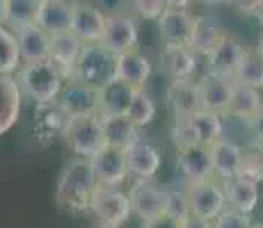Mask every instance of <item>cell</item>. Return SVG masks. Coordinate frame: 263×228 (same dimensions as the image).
Wrapping results in <instances>:
<instances>
[{
	"label": "cell",
	"mask_w": 263,
	"mask_h": 228,
	"mask_svg": "<svg viewBox=\"0 0 263 228\" xmlns=\"http://www.w3.org/2000/svg\"><path fill=\"white\" fill-rule=\"evenodd\" d=\"M99 190V180L94 176L89 158L76 155L60 171L55 185V203L64 212H89L92 199Z\"/></svg>",
	"instance_id": "1"
},
{
	"label": "cell",
	"mask_w": 263,
	"mask_h": 228,
	"mask_svg": "<svg viewBox=\"0 0 263 228\" xmlns=\"http://www.w3.org/2000/svg\"><path fill=\"white\" fill-rule=\"evenodd\" d=\"M18 87L23 91V98L34 100L37 105H50L55 103L58 94L62 91L64 73L55 67L50 59L46 62H32V64H21V69L16 71Z\"/></svg>",
	"instance_id": "2"
},
{
	"label": "cell",
	"mask_w": 263,
	"mask_h": 228,
	"mask_svg": "<svg viewBox=\"0 0 263 228\" xmlns=\"http://www.w3.org/2000/svg\"><path fill=\"white\" fill-rule=\"evenodd\" d=\"M60 135H62L64 144L71 149V153L80 155V158H92L105 146L101 114L67 116V119H62Z\"/></svg>",
	"instance_id": "3"
},
{
	"label": "cell",
	"mask_w": 263,
	"mask_h": 228,
	"mask_svg": "<svg viewBox=\"0 0 263 228\" xmlns=\"http://www.w3.org/2000/svg\"><path fill=\"white\" fill-rule=\"evenodd\" d=\"M176 146L185 144H206L213 146L217 139L224 137V121L222 114L209 112V110H197L195 114L185 116V119H176L174 128H172Z\"/></svg>",
	"instance_id": "4"
},
{
	"label": "cell",
	"mask_w": 263,
	"mask_h": 228,
	"mask_svg": "<svg viewBox=\"0 0 263 228\" xmlns=\"http://www.w3.org/2000/svg\"><path fill=\"white\" fill-rule=\"evenodd\" d=\"M115 73H117V55L99 42V44H85L71 78L99 89L105 82H110L115 78Z\"/></svg>",
	"instance_id": "5"
},
{
	"label": "cell",
	"mask_w": 263,
	"mask_h": 228,
	"mask_svg": "<svg viewBox=\"0 0 263 228\" xmlns=\"http://www.w3.org/2000/svg\"><path fill=\"white\" fill-rule=\"evenodd\" d=\"M53 105L55 112L62 119L83 116V114H99V89L92 87V85L80 82V80L69 78Z\"/></svg>",
	"instance_id": "6"
},
{
	"label": "cell",
	"mask_w": 263,
	"mask_h": 228,
	"mask_svg": "<svg viewBox=\"0 0 263 228\" xmlns=\"http://www.w3.org/2000/svg\"><path fill=\"white\" fill-rule=\"evenodd\" d=\"M190 203V215L201 217V219L213 221L220 217L222 210H227V194H224V182H217L213 178H206L199 182H190L185 187Z\"/></svg>",
	"instance_id": "7"
},
{
	"label": "cell",
	"mask_w": 263,
	"mask_h": 228,
	"mask_svg": "<svg viewBox=\"0 0 263 228\" xmlns=\"http://www.w3.org/2000/svg\"><path fill=\"white\" fill-rule=\"evenodd\" d=\"M89 212L99 221H103V224L121 226L133 215V205H130V196L126 192H121L119 187L99 185V190H96V194L92 199Z\"/></svg>",
	"instance_id": "8"
},
{
	"label": "cell",
	"mask_w": 263,
	"mask_h": 228,
	"mask_svg": "<svg viewBox=\"0 0 263 228\" xmlns=\"http://www.w3.org/2000/svg\"><path fill=\"white\" fill-rule=\"evenodd\" d=\"M128 196L133 212L138 217H142L144 221H151L167 212L170 190L156 185L154 180H135L128 190Z\"/></svg>",
	"instance_id": "9"
},
{
	"label": "cell",
	"mask_w": 263,
	"mask_h": 228,
	"mask_svg": "<svg viewBox=\"0 0 263 228\" xmlns=\"http://www.w3.org/2000/svg\"><path fill=\"white\" fill-rule=\"evenodd\" d=\"M199 98H201V110L209 112H217L222 116L229 114L231 100L236 94V80L229 75H220V73H206L199 80Z\"/></svg>",
	"instance_id": "10"
},
{
	"label": "cell",
	"mask_w": 263,
	"mask_h": 228,
	"mask_svg": "<svg viewBox=\"0 0 263 228\" xmlns=\"http://www.w3.org/2000/svg\"><path fill=\"white\" fill-rule=\"evenodd\" d=\"M176 164L183 174L185 182H199L206 178H213V158H211V146L206 144H185L179 146L176 153Z\"/></svg>",
	"instance_id": "11"
},
{
	"label": "cell",
	"mask_w": 263,
	"mask_h": 228,
	"mask_svg": "<svg viewBox=\"0 0 263 228\" xmlns=\"http://www.w3.org/2000/svg\"><path fill=\"white\" fill-rule=\"evenodd\" d=\"M92 169L94 176L99 180V185H112L119 187L121 182L128 178V162H126V151L115 149V146L105 144L99 153H94L92 158Z\"/></svg>",
	"instance_id": "12"
},
{
	"label": "cell",
	"mask_w": 263,
	"mask_h": 228,
	"mask_svg": "<svg viewBox=\"0 0 263 228\" xmlns=\"http://www.w3.org/2000/svg\"><path fill=\"white\" fill-rule=\"evenodd\" d=\"M197 16L188 9H165L158 18V32L165 46H192Z\"/></svg>",
	"instance_id": "13"
},
{
	"label": "cell",
	"mask_w": 263,
	"mask_h": 228,
	"mask_svg": "<svg viewBox=\"0 0 263 228\" xmlns=\"http://www.w3.org/2000/svg\"><path fill=\"white\" fill-rule=\"evenodd\" d=\"M140 32H138V23H135L133 16L128 14H110L108 21H105V32L101 44L108 50H112L115 55L128 53L138 46Z\"/></svg>",
	"instance_id": "14"
},
{
	"label": "cell",
	"mask_w": 263,
	"mask_h": 228,
	"mask_svg": "<svg viewBox=\"0 0 263 228\" xmlns=\"http://www.w3.org/2000/svg\"><path fill=\"white\" fill-rule=\"evenodd\" d=\"M105 16L96 5L92 3H73V21H71V32L80 39L83 44H99L105 32Z\"/></svg>",
	"instance_id": "15"
},
{
	"label": "cell",
	"mask_w": 263,
	"mask_h": 228,
	"mask_svg": "<svg viewBox=\"0 0 263 228\" xmlns=\"http://www.w3.org/2000/svg\"><path fill=\"white\" fill-rule=\"evenodd\" d=\"M23 91L18 87L16 75L0 73V135L9 133L21 119Z\"/></svg>",
	"instance_id": "16"
},
{
	"label": "cell",
	"mask_w": 263,
	"mask_h": 228,
	"mask_svg": "<svg viewBox=\"0 0 263 228\" xmlns=\"http://www.w3.org/2000/svg\"><path fill=\"white\" fill-rule=\"evenodd\" d=\"M83 48H85V44L76 37L71 30L69 32H60V34H50V62L62 71L67 80L73 75Z\"/></svg>",
	"instance_id": "17"
},
{
	"label": "cell",
	"mask_w": 263,
	"mask_h": 228,
	"mask_svg": "<svg viewBox=\"0 0 263 228\" xmlns=\"http://www.w3.org/2000/svg\"><path fill=\"white\" fill-rule=\"evenodd\" d=\"M126 162L135 180H154L160 169V151L151 141L140 139L126 151Z\"/></svg>",
	"instance_id": "18"
},
{
	"label": "cell",
	"mask_w": 263,
	"mask_h": 228,
	"mask_svg": "<svg viewBox=\"0 0 263 228\" xmlns=\"http://www.w3.org/2000/svg\"><path fill=\"white\" fill-rule=\"evenodd\" d=\"M16 42H18V53H21L23 64L50 59V34L42 25L32 23L28 28L16 30Z\"/></svg>",
	"instance_id": "19"
},
{
	"label": "cell",
	"mask_w": 263,
	"mask_h": 228,
	"mask_svg": "<svg viewBox=\"0 0 263 228\" xmlns=\"http://www.w3.org/2000/svg\"><path fill=\"white\" fill-rule=\"evenodd\" d=\"M167 105L174 114V119H185L201 110L199 85L192 78L188 80H172L167 87Z\"/></svg>",
	"instance_id": "20"
},
{
	"label": "cell",
	"mask_w": 263,
	"mask_h": 228,
	"mask_svg": "<svg viewBox=\"0 0 263 228\" xmlns=\"http://www.w3.org/2000/svg\"><path fill=\"white\" fill-rule=\"evenodd\" d=\"M211 158H213V171L217 178L229 180L240 174L242 160H245V151H242L236 141L222 137V139H217L215 144L211 146Z\"/></svg>",
	"instance_id": "21"
},
{
	"label": "cell",
	"mask_w": 263,
	"mask_h": 228,
	"mask_svg": "<svg viewBox=\"0 0 263 228\" xmlns=\"http://www.w3.org/2000/svg\"><path fill=\"white\" fill-rule=\"evenodd\" d=\"M135 94H138L135 87L119 78H112L103 87H99V114H126Z\"/></svg>",
	"instance_id": "22"
},
{
	"label": "cell",
	"mask_w": 263,
	"mask_h": 228,
	"mask_svg": "<svg viewBox=\"0 0 263 228\" xmlns=\"http://www.w3.org/2000/svg\"><path fill=\"white\" fill-rule=\"evenodd\" d=\"M101 123H103L105 144L115 146V149L128 151L135 141L142 139L140 128L126 114H101Z\"/></svg>",
	"instance_id": "23"
},
{
	"label": "cell",
	"mask_w": 263,
	"mask_h": 228,
	"mask_svg": "<svg viewBox=\"0 0 263 228\" xmlns=\"http://www.w3.org/2000/svg\"><path fill=\"white\" fill-rule=\"evenodd\" d=\"M115 78L124 80L126 85H130L135 89H144L146 80L151 78L149 57L144 53H140L138 48L117 55V73H115Z\"/></svg>",
	"instance_id": "24"
},
{
	"label": "cell",
	"mask_w": 263,
	"mask_h": 228,
	"mask_svg": "<svg viewBox=\"0 0 263 228\" xmlns=\"http://www.w3.org/2000/svg\"><path fill=\"white\" fill-rule=\"evenodd\" d=\"M224 182V194H227V205L234 208V210L240 212H252L256 210V203H259V182L245 178V176H234Z\"/></svg>",
	"instance_id": "25"
},
{
	"label": "cell",
	"mask_w": 263,
	"mask_h": 228,
	"mask_svg": "<svg viewBox=\"0 0 263 228\" xmlns=\"http://www.w3.org/2000/svg\"><path fill=\"white\" fill-rule=\"evenodd\" d=\"M245 55H247V50L242 48L234 37L227 34L224 42H222L213 53L206 57V62H209V71L211 73H220V75H229V78H234V73L238 71Z\"/></svg>",
	"instance_id": "26"
},
{
	"label": "cell",
	"mask_w": 263,
	"mask_h": 228,
	"mask_svg": "<svg viewBox=\"0 0 263 228\" xmlns=\"http://www.w3.org/2000/svg\"><path fill=\"white\" fill-rule=\"evenodd\" d=\"M73 21V3L67 0H44L39 7L37 25H42L48 34L69 32Z\"/></svg>",
	"instance_id": "27"
},
{
	"label": "cell",
	"mask_w": 263,
	"mask_h": 228,
	"mask_svg": "<svg viewBox=\"0 0 263 228\" xmlns=\"http://www.w3.org/2000/svg\"><path fill=\"white\" fill-rule=\"evenodd\" d=\"M163 71L170 80H188L197 71V53L188 46H165Z\"/></svg>",
	"instance_id": "28"
},
{
	"label": "cell",
	"mask_w": 263,
	"mask_h": 228,
	"mask_svg": "<svg viewBox=\"0 0 263 228\" xmlns=\"http://www.w3.org/2000/svg\"><path fill=\"white\" fill-rule=\"evenodd\" d=\"M227 32H222V28L217 25V21H213L211 16H199L195 25V37H192V46L197 55L201 57H209L211 53L224 42Z\"/></svg>",
	"instance_id": "29"
},
{
	"label": "cell",
	"mask_w": 263,
	"mask_h": 228,
	"mask_svg": "<svg viewBox=\"0 0 263 228\" xmlns=\"http://www.w3.org/2000/svg\"><path fill=\"white\" fill-rule=\"evenodd\" d=\"M263 110V96L261 89L254 87H245V85H236V94L234 100H231V108L227 116H234V119H240L245 123L247 119H252L254 114H259Z\"/></svg>",
	"instance_id": "30"
},
{
	"label": "cell",
	"mask_w": 263,
	"mask_h": 228,
	"mask_svg": "<svg viewBox=\"0 0 263 228\" xmlns=\"http://www.w3.org/2000/svg\"><path fill=\"white\" fill-rule=\"evenodd\" d=\"M21 53H18L16 32L7 25H0V73L14 75L21 69Z\"/></svg>",
	"instance_id": "31"
},
{
	"label": "cell",
	"mask_w": 263,
	"mask_h": 228,
	"mask_svg": "<svg viewBox=\"0 0 263 228\" xmlns=\"http://www.w3.org/2000/svg\"><path fill=\"white\" fill-rule=\"evenodd\" d=\"M42 0H7V28L14 32L37 23Z\"/></svg>",
	"instance_id": "32"
},
{
	"label": "cell",
	"mask_w": 263,
	"mask_h": 228,
	"mask_svg": "<svg viewBox=\"0 0 263 228\" xmlns=\"http://www.w3.org/2000/svg\"><path fill=\"white\" fill-rule=\"evenodd\" d=\"M234 80H236V85L263 89V57L256 50H247L238 71L234 73Z\"/></svg>",
	"instance_id": "33"
},
{
	"label": "cell",
	"mask_w": 263,
	"mask_h": 228,
	"mask_svg": "<svg viewBox=\"0 0 263 228\" xmlns=\"http://www.w3.org/2000/svg\"><path fill=\"white\" fill-rule=\"evenodd\" d=\"M156 112H158V110H156L154 98H151L144 89H138V94H135V98H133V103H130L126 116H128L138 128H144V126H149L151 121L156 119Z\"/></svg>",
	"instance_id": "34"
},
{
	"label": "cell",
	"mask_w": 263,
	"mask_h": 228,
	"mask_svg": "<svg viewBox=\"0 0 263 228\" xmlns=\"http://www.w3.org/2000/svg\"><path fill=\"white\" fill-rule=\"evenodd\" d=\"M215 228H256V224L252 221V215L240 210H234V208H227V210L220 212V217L213 219Z\"/></svg>",
	"instance_id": "35"
},
{
	"label": "cell",
	"mask_w": 263,
	"mask_h": 228,
	"mask_svg": "<svg viewBox=\"0 0 263 228\" xmlns=\"http://www.w3.org/2000/svg\"><path fill=\"white\" fill-rule=\"evenodd\" d=\"M167 215H172L174 219L183 221L185 217H190V203H188V194L185 190H174L170 192V199H167Z\"/></svg>",
	"instance_id": "36"
},
{
	"label": "cell",
	"mask_w": 263,
	"mask_h": 228,
	"mask_svg": "<svg viewBox=\"0 0 263 228\" xmlns=\"http://www.w3.org/2000/svg\"><path fill=\"white\" fill-rule=\"evenodd\" d=\"M238 176H245V178L261 182L263 180V153H259V151L256 153H245V160H242Z\"/></svg>",
	"instance_id": "37"
},
{
	"label": "cell",
	"mask_w": 263,
	"mask_h": 228,
	"mask_svg": "<svg viewBox=\"0 0 263 228\" xmlns=\"http://www.w3.org/2000/svg\"><path fill=\"white\" fill-rule=\"evenodd\" d=\"M133 3V9L140 14L146 21H158L163 16V12L167 7L163 5V0H130Z\"/></svg>",
	"instance_id": "38"
},
{
	"label": "cell",
	"mask_w": 263,
	"mask_h": 228,
	"mask_svg": "<svg viewBox=\"0 0 263 228\" xmlns=\"http://www.w3.org/2000/svg\"><path fill=\"white\" fill-rule=\"evenodd\" d=\"M236 12L245 14V16H259L263 18V0H227Z\"/></svg>",
	"instance_id": "39"
},
{
	"label": "cell",
	"mask_w": 263,
	"mask_h": 228,
	"mask_svg": "<svg viewBox=\"0 0 263 228\" xmlns=\"http://www.w3.org/2000/svg\"><path fill=\"white\" fill-rule=\"evenodd\" d=\"M245 126H247V133L252 137V144L263 151V110L259 114L252 116V119H247Z\"/></svg>",
	"instance_id": "40"
},
{
	"label": "cell",
	"mask_w": 263,
	"mask_h": 228,
	"mask_svg": "<svg viewBox=\"0 0 263 228\" xmlns=\"http://www.w3.org/2000/svg\"><path fill=\"white\" fill-rule=\"evenodd\" d=\"M144 228H181V221L179 219H174L172 215H160V217H156V219H151V221H146V226Z\"/></svg>",
	"instance_id": "41"
},
{
	"label": "cell",
	"mask_w": 263,
	"mask_h": 228,
	"mask_svg": "<svg viewBox=\"0 0 263 228\" xmlns=\"http://www.w3.org/2000/svg\"><path fill=\"white\" fill-rule=\"evenodd\" d=\"M181 228H215V226H213V221L190 215V217H185V219L181 221Z\"/></svg>",
	"instance_id": "42"
},
{
	"label": "cell",
	"mask_w": 263,
	"mask_h": 228,
	"mask_svg": "<svg viewBox=\"0 0 263 228\" xmlns=\"http://www.w3.org/2000/svg\"><path fill=\"white\" fill-rule=\"evenodd\" d=\"M192 0H163V5L167 9H185Z\"/></svg>",
	"instance_id": "43"
},
{
	"label": "cell",
	"mask_w": 263,
	"mask_h": 228,
	"mask_svg": "<svg viewBox=\"0 0 263 228\" xmlns=\"http://www.w3.org/2000/svg\"><path fill=\"white\" fill-rule=\"evenodd\" d=\"M0 25H7V0H0Z\"/></svg>",
	"instance_id": "44"
},
{
	"label": "cell",
	"mask_w": 263,
	"mask_h": 228,
	"mask_svg": "<svg viewBox=\"0 0 263 228\" xmlns=\"http://www.w3.org/2000/svg\"><path fill=\"white\" fill-rule=\"evenodd\" d=\"M256 53H259L261 57H263V32L259 34V42H256Z\"/></svg>",
	"instance_id": "45"
},
{
	"label": "cell",
	"mask_w": 263,
	"mask_h": 228,
	"mask_svg": "<svg viewBox=\"0 0 263 228\" xmlns=\"http://www.w3.org/2000/svg\"><path fill=\"white\" fill-rule=\"evenodd\" d=\"M199 3H204V5H222V3H227V0H199Z\"/></svg>",
	"instance_id": "46"
},
{
	"label": "cell",
	"mask_w": 263,
	"mask_h": 228,
	"mask_svg": "<svg viewBox=\"0 0 263 228\" xmlns=\"http://www.w3.org/2000/svg\"><path fill=\"white\" fill-rule=\"evenodd\" d=\"M94 228H121V226H112V224H103V221H99Z\"/></svg>",
	"instance_id": "47"
},
{
	"label": "cell",
	"mask_w": 263,
	"mask_h": 228,
	"mask_svg": "<svg viewBox=\"0 0 263 228\" xmlns=\"http://www.w3.org/2000/svg\"><path fill=\"white\" fill-rule=\"evenodd\" d=\"M256 228H263V221H261V224H256Z\"/></svg>",
	"instance_id": "48"
},
{
	"label": "cell",
	"mask_w": 263,
	"mask_h": 228,
	"mask_svg": "<svg viewBox=\"0 0 263 228\" xmlns=\"http://www.w3.org/2000/svg\"><path fill=\"white\" fill-rule=\"evenodd\" d=\"M42 3H44V0H42Z\"/></svg>",
	"instance_id": "49"
}]
</instances>
